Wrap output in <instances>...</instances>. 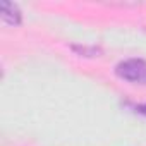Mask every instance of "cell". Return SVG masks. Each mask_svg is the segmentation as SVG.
<instances>
[{"mask_svg":"<svg viewBox=\"0 0 146 146\" xmlns=\"http://www.w3.org/2000/svg\"><path fill=\"white\" fill-rule=\"evenodd\" d=\"M117 76L131 81V83H137V84H146V62L141 58H129L120 62L115 67Z\"/></svg>","mask_w":146,"mask_h":146,"instance_id":"obj_1","label":"cell"},{"mask_svg":"<svg viewBox=\"0 0 146 146\" xmlns=\"http://www.w3.org/2000/svg\"><path fill=\"white\" fill-rule=\"evenodd\" d=\"M0 7H2V19H4V23H7L11 26L21 24V11H19V7L16 4L2 2Z\"/></svg>","mask_w":146,"mask_h":146,"instance_id":"obj_2","label":"cell"},{"mask_svg":"<svg viewBox=\"0 0 146 146\" xmlns=\"http://www.w3.org/2000/svg\"><path fill=\"white\" fill-rule=\"evenodd\" d=\"M136 110H137L139 113H143V115H146V103H144V105H139V107H137Z\"/></svg>","mask_w":146,"mask_h":146,"instance_id":"obj_3","label":"cell"}]
</instances>
